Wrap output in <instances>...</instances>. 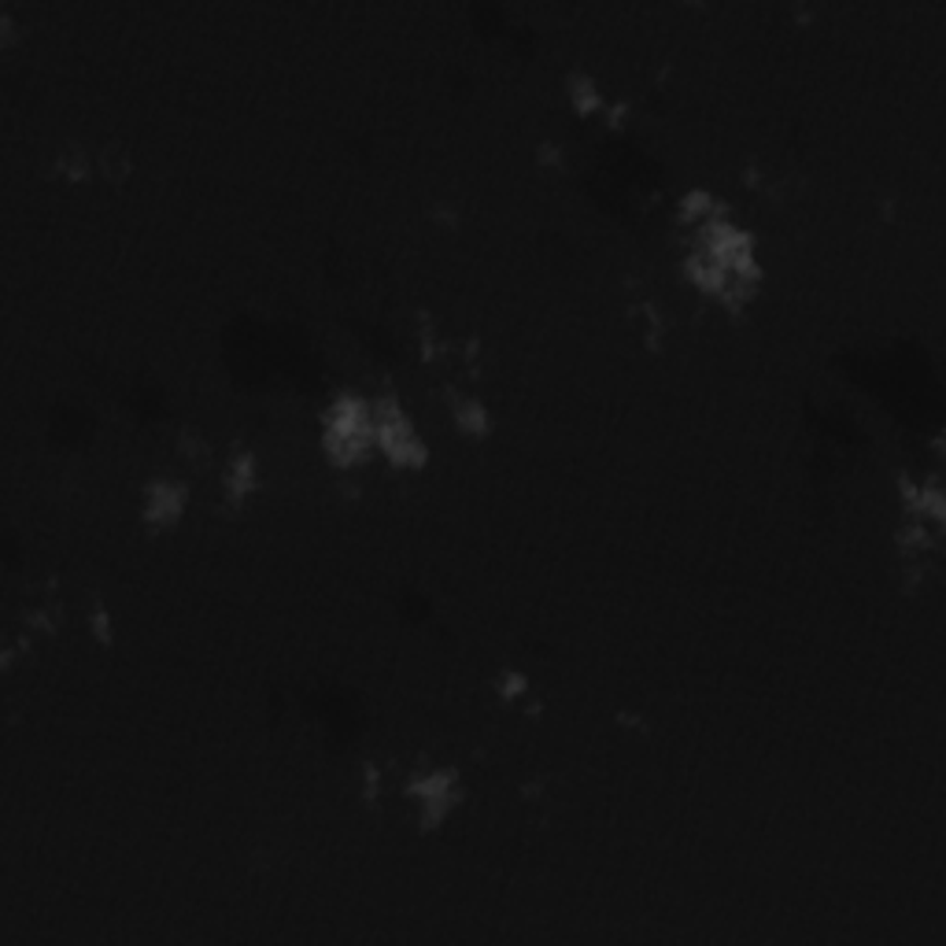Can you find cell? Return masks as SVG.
Here are the masks:
<instances>
[{"mask_svg":"<svg viewBox=\"0 0 946 946\" xmlns=\"http://www.w3.org/2000/svg\"><path fill=\"white\" fill-rule=\"evenodd\" d=\"M185 506V489L178 481H152L144 492V518L152 525H167L182 514Z\"/></svg>","mask_w":946,"mask_h":946,"instance_id":"obj_1","label":"cell"}]
</instances>
